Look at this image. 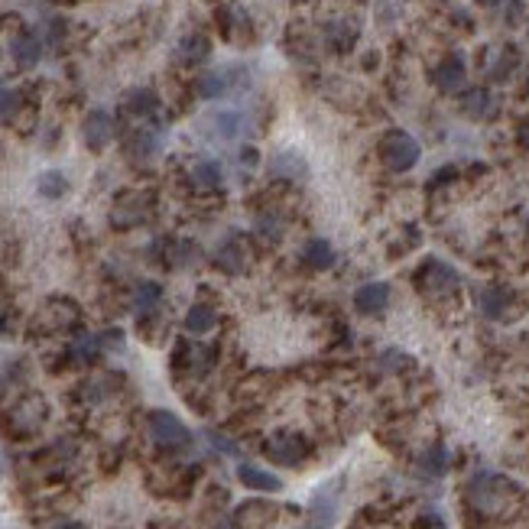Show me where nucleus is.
Returning <instances> with one entry per match:
<instances>
[{
    "instance_id": "23",
    "label": "nucleus",
    "mask_w": 529,
    "mask_h": 529,
    "mask_svg": "<svg viewBox=\"0 0 529 529\" xmlns=\"http://www.w3.org/2000/svg\"><path fill=\"white\" fill-rule=\"evenodd\" d=\"M124 108L134 117H150L160 108V98H156V91H150V88H134L124 98Z\"/></svg>"
},
{
    "instance_id": "9",
    "label": "nucleus",
    "mask_w": 529,
    "mask_h": 529,
    "mask_svg": "<svg viewBox=\"0 0 529 529\" xmlns=\"http://www.w3.org/2000/svg\"><path fill=\"white\" fill-rule=\"evenodd\" d=\"M234 85H241V69H237V65H231V69H211V72H205L202 79H198L195 91H198V98L211 101V98H221V95H227Z\"/></svg>"
},
{
    "instance_id": "27",
    "label": "nucleus",
    "mask_w": 529,
    "mask_h": 529,
    "mask_svg": "<svg viewBox=\"0 0 529 529\" xmlns=\"http://www.w3.org/2000/svg\"><path fill=\"white\" fill-rule=\"evenodd\" d=\"M104 351V341H101V335H91V332H81L79 338L72 341V348H69V354H72L75 360H95Z\"/></svg>"
},
{
    "instance_id": "32",
    "label": "nucleus",
    "mask_w": 529,
    "mask_h": 529,
    "mask_svg": "<svg viewBox=\"0 0 529 529\" xmlns=\"http://www.w3.org/2000/svg\"><path fill=\"white\" fill-rule=\"evenodd\" d=\"M517 140H520V146H526L529 150V117L520 124V130H517Z\"/></svg>"
},
{
    "instance_id": "24",
    "label": "nucleus",
    "mask_w": 529,
    "mask_h": 529,
    "mask_svg": "<svg viewBox=\"0 0 529 529\" xmlns=\"http://www.w3.org/2000/svg\"><path fill=\"white\" fill-rule=\"evenodd\" d=\"M325 39H328V45H332L335 53H348L351 45H354V39H358V29L351 27V23H344V20H332L325 27Z\"/></svg>"
},
{
    "instance_id": "3",
    "label": "nucleus",
    "mask_w": 529,
    "mask_h": 529,
    "mask_svg": "<svg viewBox=\"0 0 529 529\" xmlns=\"http://www.w3.org/2000/svg\"><path fill=\"white\" fill-rule=\"evenodd\" d=\"M146 429H150V439L166 451H182L192 445V432L186 429V422L166 409H153L146 416Z\"/></svg>"
},
{
    "instance_id": "2",
    "label": "nucleus",
    "mask_w": 529,
    "mask_h": 529,
    "mask_svg": "<svg viewBox=\"0 0 529 529\" xmlns=\"http://www.w3.org/2000/svg\"><path fill=\"white\" fill-rule=\"evenodd\" d=\"M380 162H384L390 172H409L419 162L422 156V146L413 134H406V130H386L380 136Z\"/></svg>"
},
{
    "instance_id": "6",
    "label": "nucleus",
    "mask_w": 529,
    "mask_h": 529,
    "mask_svg": "<svg viewBox=\"0 0 529 529\" xmlns=\"http://www.w3.org/2000/svg\"><path fill=\"white\" fill-rule=\"evenodd\" d=\"M111 136H114V117H111L104 108L88 111V117L81 120V140H85V146L101 153L111 144Z\"/></svg>"
},
{
    "instance_id": "25",
    "label": "nucleus",
    "mask_w": 529,
    "mask_h": 529,
    "mask_svg": "<svg viewBox=\"0 0 529 529\" xmlns=\"http://www.w3.org/2000/svg\"><path fill=\"white\" fill-rule=\"evenodd\" d=\"M419 467H422V475H429V477H442V475H445V471H449V449H445L442 442H435L432 449L422 451Z\"/></svg>"
},
{
    "instance_id": "10",
    "label": "nucleus",
    "mask_w": 529,
    "mask_h": 529,
    "mask_svg": "<svg viewBox=\"0 0 529 529\" xmlns=\"http://www.w3.org/2000/svg\"><path fill=\"white\" fill-rule=\"evenodd\" d=\"M269 176H277V179H305L309 176V162L299 150H273L269 153Z\"/></svg>"
},
{
    "instance_id": "20",
    "label": "nucleus",
    "mask_w": 529,
    "mask_h": 529,
    "mask_svg": "<svg viewBox=\"0 0 529 529\" xmlns=\"http://www.w3.org/2000/svg\"><path fill=\"white\" fill-rule=\"evenodd\" d=\"M176 55H179V62L198 65V62H205L208 55H211V43H208V37H202V33H189V37L179 43Z\"/></svg>"
},
{
    "instance_id": "16",
    "label": "nucleus",
    "mask_w": 529,
    "mask_h": 529,
    "mask_svg": "<svg viewBox=\"0 0 529 529\" xmlns=\"http://www.w3.org/2000/svg\"><path fill=\"white\" fill-rule=\"evenodd\" d=\"M237 481L244 487H251V491H260V493H277L283 491V481L277 475H269L267 467H257V465H241L237 467Z\"/></svg>"
},
{
    "instance_id": "12",
    "label": "nucleus",
    "mask_w": 529,
    "mask_h": 529,
    "mask_svg": "<svg viewBox=\"0 0 529 529\" xmlns=\"http://www.w3.org/2000/svg\"><path fill=\"white\" fill-rule=\"evenodd\" d=\"M10 55H13V62L17 65L33 69V65L43 59V39H39L33 29H20L17 37L10 39Z\"/></svg>"
},
{
    "instance_id": "18",
    "label": "nucleus",
    "mask_w": 529,
    "mask_h": 529,
    "mask_svg": "<svg viewBox=\"0 0 529 529\" xmlns=\"http://www.w3.org/2000/svg\"><path fill=\"white\" fill-rule=\"evenodd\" d=\"M218 267L225 269V273H244V267H247V251H244V241L237 237V234H231L221 247H218Z\"/></svg>"
},
{
    "instance_id": "15",
    "label": "nucleus",
    "mask_w": 529,
    "mask_h": 529,
    "mask_svg": "<svg viewBox=\"0 0 529 529\" xmlns=\"http://www.w3.org/2000/svg\"><path fill=\"white\" fill-rule=\"evenodd\" d=\"M160 130H150V127H140L130 140H127V156L136 162H150L156 153H160Z\"/></svg>"
},
{
    "instance_id": "8",
    "label": "nucleus",
    "mask_w": 529,
    "mask_h": 529,
    "mask_svg": "<svg viewBox=\"0 0 529 529\" xmlns=\"http://www.w3.org/2000/svg\"><path fill=\"white\" fill-rule=\"evenodd\" d=\"M305 451H309L305 439L302 435H293V432H279V435H273L267 442V455L283 467H296L305 458Z\"/></svg>"
},
{
    "instance_id": "11",
    "label": "nucleus",
    "mask_w": 529,
    "mask_h": 529,
    "mask_svg": "<svg viewBox=\"0 0 529 529\" xmlns=\"http://www.w3.org/2000/svg\"><path fill=\"white\" fill-rule=\"evenodd\" d=\"M338 517V481L332 487H322L315 493L312 507H309V526L312 529H332Z\"/></svg>"
},
{
    "instance_id": "35",
    "label": "nucleus",
    "mask_w": 529,
    "mask_h": 529,
    "mask_svg": "<svg viewBox=\"0 0 529 529\" xmlns=\"http://www.w3.org/2000/svg\"><path fill=\"white\" fill-rule=\"evenodd\" d=\"M526 39H529V27H526Z\"/></svg>"
},
{
    "instance_id": "1",
    "label": "nucleus",
    "mask_w": 529,
    "mask_h": 529,
    "mask_svg": "<svg viewBox=\"0 0 529 529\" xmlns=\"http://www.w3.org/2000/svg\"><path fill=\"white\" fill-rule=\"evenodd\" d=\"M513 493H517V484H513V481L487 475V471L475 475L471 477V484H467V500H471V507H475L477 513H487V517H491V513H500Z\"/></svg>"
},
{
    "instance_id": "7",
    "label": "nucleus",
    "mask_w": 529,
    "mask_h": 529,
    "mask_svg": "<svg viewBox=\"0 0 529 529\" xmlns=\"http://www.w3.org/2000/svg\"><path fill=\"white\" fill-rule=\"evenodd\" d=\"M432 81H435V88L445 91V95H455V91L465 88V81H467L465 55H461V53L445 55V59H442V62L432 69Z\"/></svg>"
},
{
    "instance_id": "33",
    "label": "nucleus",
    "mask_w": 529,
    "mask_h": 529,
    "mask_svg": "<svg viewBox=\"0 0 529 529\" xmlns=\"http://www.w3.org/2000/svg\"><path fill=\"white\" fill-rule=\"evenodd\" d=\"M53 529H85V526H81L79 520H62V523H55Z\"/></svg>"
},
{
    "instance_id": "26",
    "label": "nucleus",
    "mask_w": 529,
    "mask_h": 529,
    "mask_svg": "<svg viewBox=\"0 0 529 529\" xmlns=\"http://www.w3.org/2000/svg\"><path fill=\"white\" fill-rule=\"evenodd\" d=\"M162 299V286L160 283H140L134 293V312L144 318V315H153L156 312V305H160Z\"/></svg>"
},
{
    "instance_id": "29",
    "label": "nucleus",
    "mask_w": 529,
    "mask_h": 529,
    "mask_svg": "<svg viewBox=\"0 0 529 529\" xmlns=\"http://www.w3.org/2000/svg\"><path fill=\"white\" fill-rule=\"evenodd\" d=\"M20 91L13 88H0V124H7V120H13L20 111Z\"/></svg>"
},
{
    "instance_id": "13",
    "label": "nucleus",
    "mask_w": 529,
    "mask_h": 529,
    "mask_svg": "<svg viewBox=\"0 0 529 529\" xmlns=\"http://www.w3.org/2000/svg\"><path fill=\"white\" fill-rule=\"evenodd\" d=\"M390 305V283H364L354 293V309L360 315H380Z\"/></svg>"
},
{
    "instance_id": "31",
    "label": "nucleus",
    "mask_w": 529,
    "mask_h": 529,
    "mask_svg": "<svg viewBox=\"0 0 529 529\" xmlns=\"http://www.w3.org/2000/svg\"><path fill=\"white\" fill-rule=\"evenodd\" d=\"M205 435L211 439V445H215L218 451H225V455H237V445H231L225 435H218V432H205Z\"/></svg>"
},
{
    "instance_id": "5",
    "label": "nucleus",
    "mask_w": 529,
    "mask_h": 529,
    "mask_svg": "<svg viewBox=\"0 0 529 529\" xmlns=\"http://www.w3.org/2000/svg\"><path fill=\"white\" fill-rule=\"evenodd\" d=\"M202 134L218 144H231L244 134V117L237 111H211L208 117H202Z\"/></svg>"
},
{
    "instance_id": "17",
    "label": "nucleus",
    "mask_w": 529,
    "mask_h": 529,
    "mask_svg": "<svg viewBox=\"0 0 529 529\" xmlns=\"http://www.w3.org/2000/svg\"><path fill=\"white\" fill-rule=\"evenodd\" d=\"M461 111H465L467 117H475V120H487V117L497 114V95L487 88L467 91L465 98H461Z\"/></svg>"
},
{
    "instance_id": "4",
    "label": "nucleus",
    "mask_w": 529,
    "mask_h": 529,
    "mask_svg": "<svg viewBox=\"0 0 529 529\" xmlns=\"http://www.w3.org/2000/svg\"><path fill=\"white\" fill-rule=\"evenodd\" d=\"M416 283H419V289L426 293V296H449V293L458 289L461 279H458L455 267H449V263L426 260L419 267V273H416Z\"/></svg>"
},
{
    "instance_id": "21",
    "label": "nucleus",
    "mask_w": 529,
    "mask_h": 529,
    "mask_svg": "<svg viewBox=\"0 0 529 529\" xmlns=\"http://www.w3.org/2000/svg\"><path fill=\"white\" fill-rule=\"evenodd\" d=\"M218 325V312L208 302H195L186 312V332L189 335H208Z\"/></svg>"
},
{
    "instance_id": "34",
    "label": "nucleus",
    "mask_w": 529,
    "mask_h": 529,
    "mask_svg": "<svg viewBox=\"0 0 529 529\" xmlns=\"http://www.w3.org/2000/svg\"><path fill=\"white\" fill-rule=\"evenodd\" d=\"M477 4H484V7H493V4H497V0H477Z\"/></svg>"
},
{
    "instance_id": "14",
    "label": "nucleus",
    "mask_w": 529,
    "mask_h": 529,
    "mask_svg": "<svg viewBox=\"0 0 529 529\" xmlns=\"http://www.w3.org/2000/svg\"><path fill=\"white\" fill-rule=\"evenodd\" d=\"M510 289L507 286H484L481 293H477V309H481V315L484 318H503L507 315V309H510Z\"/></svg>"
},
{
    "instance_id": "22",
    "label": "nucleus",
    "mask_w": 529,
    "mask_h": 529,
    "mask_svg": "<svg viewBox=\"0 0 529 529\" xmlns=\"http://www.w3.org/2000/svg\"><path fill=\"white\" fill-rule=\"evenodd\" d=\"M221 179H225V172H221V166H218L215 160H198L195 166H192V182H195V189L211 192L221 186Z\"/></svg>"
},
{
    "instance_id": "30",
    "label": "nucleus",
    "mask_w": 529,
    "mask_h": 529,
    "mask_svg": "<svg viewBox=\"0 0 529 529\" xmlns=\"http://www.w3.org/2000/svg\"><path fill=\"white\" fill-rule=\"evenodd\" d=\"M517 62H520V59H517V53H513V49H503L500 59H497V65L491 69V79L493 81H507L513 75V69H517Z\"/></svg>"
},
{
    "instance_id": "19",
    "label": "nucleus",
    "mask_w": 529,
    "mask_h": 529,
    "mask_svg": "<svg viewBox=\"0 0 529 529\" xmlns=\"http://www.w3.org/2000/svg\"><path fill=\"white\" fill-rule=\"evenodd\" d=\"M302 263L309 269H328L335 263V247L325 237H312L302 247Z\"/></svg>"
},
{
    "instance_id": "28",
    "label": "nucleus",
    "mask_w": 529,
    "mask_h": 529,
    "mask_svg": "<svg viewBox=\"0 0 529 529\" xmlns=\"http://www.w3.org/2000/svg\"><path fill=\"white\" fill-rule=\"evenodd\" d=\"M37 189L43 198H49V202H55V198H62L65 192H69V179H65L59 169H45L43 176H39Z\"/></svg>"
}]
</instances>
